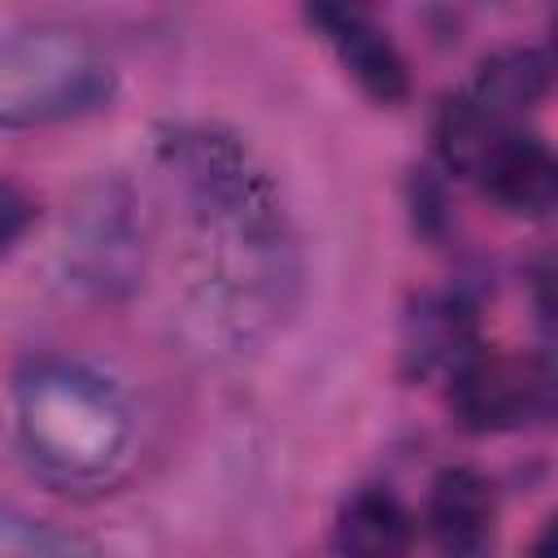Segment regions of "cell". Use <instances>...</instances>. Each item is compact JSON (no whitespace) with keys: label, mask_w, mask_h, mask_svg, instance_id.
<instances>
[{"label":"cell","mask_w":558,"mask_h":558,"mask_svg":"<svg viewBox=\"0 0 558 558\" xmlns=\"http://www.w3.org/2000/svg\"><path fill=\"white\" fill-rule=\"evenodd\" d=\"M17 432L26 453L65 484L109 480L135 436L122 392L78 362H39L17 384Z\"/></svg>","instance_id":"obj_1"},{"label":"cell","mask_w":558,"mask_h":558,"mask_svg":"<svg viewBox=\"0 0 558 558\" xmlns=\"http://www.w3.org/2000/svg\"><path fill=\"white\" fill-rule=\"evenodd\" d=\"M113 92V61L78 26L35 22L0 39V126L83 118L105 109Z\"/></svg>","instance_id":"obj_2"},{"label":"cell","mask_w":558,"mask_h":558,"mask_svg":"<svg viewBox=\"0 0 558 558\" xmlns=\"http://www.w3.org/2000/svg\"><path fill=\"white\" fill-rule=\"evenodd\" d=\"M449 401L466 432H519L554 410V371L536 353H475L453 371Z\"/></svg>","instance_id":"obj_3"},{"label":"cell","mask_w":558,"mask_h":558,"mask_svg":"<svg viewBox=\"0 0 558 558\" xmlns=\"http://www.w3.org/2000/svg\"><path fill=\"white\" fill-rule=\"evenodd\" d=\"M305 17L327 39V48L344 65V74L375 105H401L410 96V65L379 22H371L353 4H314V9H305Z\"/></svg>","instance_id":"obj_4"},{"label":"cell","mask_w":558,"mask_h":558,"mask_svg":"<svg viewBox=\"0 0 558 558\" xmlns=\"http://www.w3.org/2000/svg\"><path fill=\"white\" fill-rule=\"evenodd\" d=\"M475 179L488 201H497L510 214L541 218L558 201V161L545 140L523 135V131H501L488 153L475 166Z\"/></svg>","instance_id":"obj_5"},{"label":"cell","mask_w":558,"mask_h":558,"mask_svg":"<svg viewBox=\"0 0 558 558\" xmlns=\"http://www.w3.org/2000/svg\"><path fill=\"white\" fill-rule=\"evenodd\" d=\"M549 92V57L541 48L514 44L497 48L480 61L466 92H458V105L488 131H510L514 118H523L541 96Z\"/></svg>","instance_id":"obj_6"},{"label":"cell","mask_w":558,"mask_h":558,"mask_svg":"<svg viewBox=\"0 0 558 558\" xmlns=\"http://www.w3.org/2000/svg\"><path fill=\"white\" fill-rule=\"evenodd\" d=\"M497 523L493 484L471 466H445L427 493V527L445 558H484Z\"/></svg>","instance_id":"obj_7"},{"label":"cell","mask_w":558,"mask_h":558,"mask_svg":"<svg viewBox=\"0 0 558 558\" xmlns=\"http://www.w3.org/2000/svg\"><path fill=\"white\" fill-rule=\"evenodd\" d=\"M336 545L340 558H410L414 523L392 493L366 488L340 510Z\"/></svg>","instance_id":"obj_8"},{"label":"cell","mask_w":558,"mask_h":558,"mask_svg":"<svg viewBox=\"0 0 558 558\" xmlns=\"http://www.w3.org/2000/svg\"><path fill=\"white\" fill-rule=\"evenodd\" d=\"M0 558H100V549L70 527L0 501Z\"/></svg>","instance_id":"obj_9"},{"label":"cell","mask_w":558,"mask_h":558,"mask_svg":"<svg viewBox=\"0 0 558 558\" xmlns=\"http://www.w3.org/2000/svg\"><path fill=\"white\" fill-rule=\"evenodd\" d=\"M462 336H466V314H462L453 301H445V305H423V310L414 314V344H418L414 353H418L423 366H432V362L458 353Z\"/></svg>","instance_id":"obj_10"},{"label":"cell","mask_w":558,"mask_h":558,"mask_svg":"<svg viewBox=\"0 0 558 558\" xmlns=\"http://www.w3.org/2000/svg\"><path fill=\"white\" fill-rule=\"evenodd\" d=\"M31 222H35V201L17 183L0 179V257L31 231Z\"/></svg>","instance_id":"obj_11"},{"label":"cell","mask_w":558,"mask_h":558,"mask_svg":"<svg viewBox=\"0 0 558 558\" xmlns=\"http://www.w3.org/2000/svg\"><path fill=\"white\" fill-rule=\"evenodd\" d=\"M532 558H558V541H554V519L541 527L536 545H532Z\"/></svg>","instance_id":"obj_12"}]
</instances>
